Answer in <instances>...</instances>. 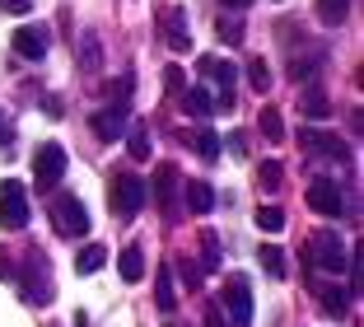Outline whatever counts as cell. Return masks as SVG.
<instances>
[{"instance_id":"4dcf8cb0","label":"cell","mask_w":364,"mask_h":327,"mask_svg":"<svg viewBox=\"0 0 364 327\" xmlns=\"http://www.w3.org/2000/svg\"><path fill=\"white\" fill-rule=\"evenodd\" d=\"M80 52H85V61H80V66H85V71H98V43L89 38V33L80 38Z\"/></svg>"},{"instance_id":"d6986e66","label":"cell","mask_w":364,"mask_h":327,"mask_svg":"<svg viewBox=\"0 0 364 327\" xmlns=\"http://www.w3.org/2000/svg\"><path fill=\"white\" fill-rule=\"evenodd\" d=\"M154 299H159L164 313H173V308H178V290H173V271H168V266H159V285H154Z\"/></svg>"},{"instance_id":"5b68a950","label":"cell","mask_w":364,"mask_h":327,"mask_svg":"<svg viewBox=\"0 0 364 327\" xmlns=\"http://www.w3.org/2000/svg\"><path fill=\"white\" fill-rule=\"evenodd\" d=\"M61 178H65V145L47 140V145H38V155H33V182L47 192V187H56Z\"/></svg>"},{"instance_id":"603a6c76","label":"cell","mask_w":364,"mask_h":327,"mask_svg":"<svg viewBox=\"0 0 364 327\" xmlns=\"http://www.w3.org/2000/svg\"><path fill=\"white\" fill-rule=\"evenodd\" d=\"M201 266L205 271H220V239H215L210 229L201 234Z\"/></svg>"},{"instance_id":"4316f807","label":"cell","mask_w":364,"mask_h":327,"mask_svg":"<svg viewBox=\"0 0 364 327\" xmlns=\"http://www.w3.org/2000/svg\"><path fill=\"white\" fill-rule=\"evenodd\" d=\"M257 257H262V266H267L271 276H285V253H280V248L267 243V248H257Z\"/></svg>"},{"instance_id":"7a4b0ae2","label":"cell","mask_w":364,"mask_h":327,"mask_svg":"<svg viewBox=\"0 0 364 327\" xmlns=\"http://www.w3.org/2000/svg\"><path fill=\"white\" fill-rule=\"evenodd\" d=\"M309 257H313V266L327 271V276H341L346 266H350V248H346L341 234H332V229H318L309 239Z\"/></svg>"},{"instance_id":"44dd1931","label":"cell","mask_w":364,"mask_h":327,"mask_svg":"<svg viewBox=\"0 0 364 327\" xmlns=\"http://www.w3.org/2000/svg\"><path fill=\"white\" fill-rule=\"evenodd\" d=\"M103 262H107V248H98V243H89L85 253L75 257V271H80V276H94V271H98Z\"/></svg>"},{"instance_id":"3957f363","label":"cell","mask_w":364,"mask_h":327,"mask_svg":"<svg viewBox=\"0 0 364 327\" xmlns=\"http://www.w3.org/2000/svg\"><path fill=\"white\" fill-rule=\"evenodd\" d=\"M107 197H112L117 220H131V215L145 206V197H150V182L140 178V173H117V178H112V187H107Z\"/></svg>"},{"instance_id":"1f68e13d","label":"cell","mask_w":364,"mask_h":327,"mask_svg":"<svg viewBox=\"0 0 364 327\" xmlns=\"http://www.w3.org/2000/svg\"><path fill=\"white\" fill-rule=\"evenodd\" d=\"M247 80H252V89H267L271 85V71L262 61H252V66H247Z\"/></svg>"},{"instance_id":"f1b7e54d","label":"cell","mask_w":364,"mask_h":327,"mask_svg":"<svg viewBox=\"0 0 364 327\" xmlns=\"http://www.w3.org/2000/svg\"><path fill=\"white\" fill-rule=\"evenodd\" d=\"M215 33H220V38H225V43H243V19H220L215 24Z\"/></svg>"},{"instance_id":"8d00e7d4","label":"cell","mask_w":364,"mask_h":327,"mask_svg":"<svg viewBox=\"0 0 364 327\" xmlns=\"http://www.w3.org/2000/svg\"><path fill=\"white\" fill-rule=\"evenodd\" d=\"M229 10H247V5H252V0H225Z\"/></svg>"},{"instance_id":"4fadbf2b","label":"cell","mask_w":364,"mask_h":327,"mask_svg":"<svg viewBox=\"0 0 364 327\" xmlns=\"http://www.w3.org/2000/svg\"><path fill=\"white\" fill-rule=\"evenodd\" d=\"M122 136H127V155L136 159V164H145V159H150L154 136H150V127H145V122H136V127H131V131H122Z\"/></svg>"},{"instance_id":"52a82bcc","label":"cell","mask_w":364,"mask_h":327,"mask_svg":"<svg viewBox=\"0 0 364 327\" xmlns=\"http://www.w3.org/2000/svg\"><path fill=\"white\" fill-rule=\"evenodd\" d=\"M23 299L28 304H52V276H47V262L43 257H28V266H23Z\"/></svg>"},{"instance_id":"9a60e30c","label":"cell","mask_w":364,"mask_h":327,"mask_svg":"<svg viewBox=\"0 0 364 327\" xmlns=\"http://www.w3.org/2000/svg\"><path fill=\"white\" fill-rule=\"evenodd\" d=\"M173 187H178V169H173V164H159V173H154V201H159L168 215H173Z\"/></svg>"},{"instance_id":"30bf717a","label":"cell","mask_w":364,"mask_h":327,"mask_svg":"<svg viewBox=\"0 0 364 327\" xmlns=\"http://www.w3.org/2000/svg\"><path fill=\"white\" fill-rule=\"evenodd\" d=\"M164 19V43L173 47V52H187L192 47V28H187V14L182 10H159Z\"/></svg>"},{"instance_id":"ba28073f","label":"cell","mask_w":364,"mask_h":327,"mask_svg":"<svg viewBox=\"0 0 364 327\" xmlns=\"http://www.w3.org/2000/svg\"><path fill=\"white\" fill-rule=\"evenodd\" d=\"M47 47H52V33H47L43 24H23V28L14 33V52H19L23 61H43Z\"/></svg>"},{"instance_id":"7c38bea8","label":"cell","mask_w":364,"mask_h":327,"mask_svg":"<svg viewBox=\"0 0 364 327\" xmlns=\"http://www.w3.org/2000/svg\"><path fill=\"white\" fill-rule=\"evenodd\" d=\"M299 140H304L309 150H318V155H327V159H346V145H341V140H332L327 131H313V127H304V131H299Z\"/></svg>"},{"instance_id":"83f0119b","label":"cell","mask_w":364,"mask_h":327,"mask_svg":"<svg viewBox=\"0 0 364 327\" xmlns=\"http://www.w3.org/2000/svg\"><path fill=\"white\" fill-rule=\"evenodd\" d=\"M257 178H262V187H267V192H276L280 182H285V169H280L276 159H267V164H262V173H257Z\"/></svg>"},{"instance_id":"277c9868","label":"cell","mask_w":364,"mask_h":327,"mask_svg":"<svg viewBox=\"0 0 364 327\" xmlns=\"http://www.w3.org/2000/svg\"><path fill=\"white\" fill-rule=\"evenodd\" d=\"M28 224V192L19 178L0 182V229H23Z\"/></svg>"},{"instance_id":"d6a6232c","label":"cell","mask_w":364,"mask_h":327,"mask_svg":"<svg viewBox=\"0 0 364 327\" xmlns=\"http://www.w3.org/2000/svg\"><path fill=\"white\" fill-rule=\"evenodd\" d=\"M33 0H0V14H28Z\"/></svg>"},{"instance_id":"8fae6325","label":"cell","mask_w":364,"mask_h":327,"mask_svg":"<svg viewBox=\"0 0 364 327\" xmlns=\"http://www.w3.org/2000/svg\"><path fill=\"white\" fill-rule=\"evenodd\" d=\"M94 131L103 140H117L122 131H127V103H117V108H103V113H94Z\"/></svg>"},{"instance_id":"2e32d148","label":"cell","mask_w":364,"mask_h":327,"mask_svg":"<svg viewBox=\"0 0 364 327\" xmlns=\"http://www.w3.org/2000/svg\"><path fill=\"white\" fill-rule=\"evenodd\" d=\"M182 108H187L192 117H210L215 113V94L196 85V89H187V94H182Z\"/></svg>"},{"instance_id":"ac0fdd59","label":"cell","mask_w":364,"mask_h":327,"mask_svg":"<svg viewBox=\"0 0 364 327\" xmlns=\"http://www.w3.org/2000/svg\"><path fill=\"white\" fill-rule=\"evenodd\" d=\"M187 206H192L196 215H205L215 206V192H210V182H201V178H192L187 182Z\"/></svg>"},{"instance_id":"836d02e7","label":"cell","mask_w":364,"mask_h":327,"mask_svg":"<svg viewBox=\"0 0 364 327\" xmlns=\"http://www.w3.org/2000/svg\"><path fill=\"white\" fill-rule=\"evenodd\" d=\"M164 80H168V94H173V98H178V103H182V71H178V66H173V71L164 75Z\"/></svg>"},{"instance_id":"8992f818","label":"cell","mask_w":364,"mask_h":327,"mask_svg":"<svg viewBox=\"0 0 364 327\" xmlns=\"http://www.w3.org/2000/svg\"><path fill=\"white\" fill-rule=\"evenodd\" d=\"M225 313L234 327H247L252 323V285H247V276H225Z\"/></svg>"},{"instance_id":"484cf974","label":"cell","mask_w":364,"mask_h":327,"mask_svg":"<svg viewBox=\"0 0 364 327\" xmlns=\"http://www.w3.org/2000/svg\"><path fill=\"white\" fill-rule=\"evenodd\" d=\"M304 113H309V117H318V122H322V117H332L336 108L327 103V94H318V89H313V94L304 98Z\"/></svg>"},{"instance_id":"7402d4cb","label":"cell","mask_w":364,"mask_h":327,"mask_svg":"<svg viewBox=\"0 0 364 327\" xmlns=\"http://www.w3.org/2000/svg\"><path fill=\"white\" fill-rule=\"evenodd\" d=\"M285 211H280V206H262V211H257V229H267V234H280V229H285Z\"/></svg>"},{"instance_id":"74e56055","label":"cell","mask_w":364,"mask_h":327,"mask_svg":"<svg viewBox=\"0 0 364 327\" xmlns=\"http://www.w3.org/2000/svg\"><path fill=\"white\" fill-rule=\"evenodd\" d=\"M70 327H94V323H89V313H75V323H70Z\"/></svg>"},{"instance_id":"9c48e42d","label":"cell","mask_w":364,"mask_h":327,"mask_svg":"<svg viewBox=\"0 0 364 327\" xmlns=\"http://www.w3.org/2000/svg\"><path fill=\"white\" fill-rule=\"evenodd\" d=\"M309 211H318V215H341L346 211V197L336 187V178H318L309 187Z\"/></svg>"},{"instance_id":"e0dca14e","label":"cell","mask_w":364,"mask_h":327,"mask_svg":"<svg viewBox=\"0 0 364 327\" xmlns=\"http://www.w3.org/2000/svg\"><path fill=\"white\" fill-rule=\"evenodd\" d=\"M192 150L205 159V164H215V159H220V136H215L210 127H196L192 131Z\"/></svg>"},{"instance_id":"ffe728a7","label":"cell","mask_w":364,"mask_h":327,"mask_svg":"<svg viewBox=\"0 0 364 327\" xmlns=\"http://www.w3.org/2000/svg\"><path fill=\"white\" fill-rule=\"evenodd\" d=\"M313 290H318V304L327 308V313H336V318L346 313V290L341 285H313Z\"/></svg>"},{"instance_id":"e575fe53","label":"cell","mask_w":364,"mask_h":327,"mask_svg":"<svg viewBox=\"0 0 364 327\" xmlns=\"http://www.w3.org/2000/svg\"><path fill=\"white\" fill-rule=\"evenodd\" d=\"M10 140H14V127L5 122V113H0V145H10Z\"/></svg>"},{"instance_id":"f546056e","label":"cell","mask_w":364,"mask_h":327,"mask_svg":"<svg viewBox=\"0 0 364 327\" xmlns=\"http://www.w3.org/2000/svg\"><path fill=\"white\" fill-rule=\"evenodd\" d=\"M289 75H294V80H313V75H318V56H309V61L294 56V61H289Z\"/></svg>"},{"instance_id":"d590c367","label":"cell","mask_w":364,"mask_h":327,"mask_svg":"<svg viewBox=\"0 0 364 327\" xmlns=\"http://www.w3.org/2000/svg\"><path fill=\"white\" fill-rule=\"evenodd\" d=\"M205 327H225V318H220V308H210V313H205Z\"/></svg>"},{"instance_id":"6da1fadb","label":"cell","mask_w":364,"mask_h":327,"mask_svg":"<svg viewBox=\"0 0 364 327\" xmlns=\"http://www.w3.org/2000/svg\"><path fill=\"white\" fill-rule=\"evenodd\" d=\"M47 215H52V229L61 234V239H85L89 234V211H85V201H80L75 192H56Z\"/></svg>"},{"instance_id":"cb8c5ba5","label":"cell","mask_w":364,"mask_h":327,"mask_svg":"<svg viewBox=\"0 0 364 327\" xmlns=\"http://www.w3.org/2000/svg\"><path fill=\"white\" fill-rule=\"evenodd\" d=\"M346 5H350V0H318V19L336 28V24L346 19Z\"/></svg>"},{"instance_id":"5bb4252c","label":"cell","mask_w":364,"mask_h":327,"mask_svg":"<svg viewBox=\"0 0 364 327\" xmlns=\"http://www.w3.org/2000/svg\"><path fill=\"white\" fill-rule=\"evenodd\" d=\"M117 271H122V281H127V285H136L140 276H145V253H140V243L122 248V257H117Z\"/></svg>"},{"instance_id":"d4e9b609","label":"cell","mask_w":364,"mask_h":327,"mask_svg":"<svg viewBox=\"0 0 364 327\" xmlns=\"http://www.w3.org/2000/svg\"><path fill=\"white\" fill-rule=\"evenodd\" d=\"M262 136L267 140H285V122H280L276 108H262Z\"/></svg>"}]
</instances>
